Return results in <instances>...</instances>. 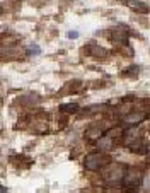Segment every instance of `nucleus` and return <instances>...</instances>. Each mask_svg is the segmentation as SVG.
<instances>
[{
	"label": "nucleus",
	"mask_w": 150,
	"mask_h": 193,
	"mask_svg": "<svg viewBox=\"0 0 150 193\" xmlns=\"http://www.w3.org/2000/svg\"><path fill=\"white\" fill-rule=\"evenodd\" d=\"M142 185V173L138 171V167H124V175L121 186L124 190H138Z\"/></svg>",
	"instance_id": "f257e3e1"
},
{
	"label": "nucleus",
	"mask_w": 150,
	"mask_h": 193,
	"mask_svg": "<svg viewBox=\"0 0 150 193\" xmlns=\"http://www.w3.org/2000/svg\"><path fill=\"white\" fill-rule=\"evenodd\" d=\"M107 161L109 159H107L103 152H94V154H89V156L85 157L84 164H85V167H87L89 171H97V169H101Z\"/></svg>",
	"instance_id": "f03ea898"
},
{
	"label": "nucleus",
	"mask_w": 150,
	"mask_h": 193,
	"mask_svg": "<svg viewBox=\"0 0 150 193\" xmlns=\"http://www.w3.org/2000/svg\"><path fill=\"white\" fill-rule=\"evenodd\" d=\"M123 175H124V167L123 166H114L113 169H111V173L107 175V185H111V186H121Z\"/></svg>",
	"instance_id": "7ed1b4c3"
},
{
	"label": "nucleus",
	"mask_w": 150,
	"mask_h": 193,
	"mask_svg": "<svg viewBox=\"0 0 150 193\" xmlns=\"http://www.w3.org/2000/svg\"><path fill=\"white\" fill-rule=\"evenodd\" d=\"M145 118H147L145 111H143V113H133V115L126 116V118L123 120V123H124V125H128V126H135V125H138V123H142Z\"/></svg>",
	"instance_id": "20e7f679"
},
{
	"label": "nucleus",
	"mask_w": 150,
	"mask_h": 193,
	"mask_svg": "<svg viewBox=\"0 0 150 193\" xmlns=\"http://www.w3.org/2000/svg\"><path fill=\"white\" fill-rule=\"evenodd\" d=\"M60 109L65 113H77L79 111V104L77 103H70V104H62Z\"/></svg>",
	"instance_id": "39448f33"
},
{
	"label": "nucleus",
	"mask_w": 150,
	"mask_h": 193,
	"mask_svg": "<svg viewBox=\"0 0 150 193\" xmlns=\"http://www.w3.org/2000/svg\"><path fill=\"white\" fill-rule=\"evenodd\" d=\"M130 7H133L135 10H142V12H147V10H148V7H147L145 4H140V2L136 4V2H133V0L130 2Z\"/></svg>",
	"instance_id": "423d86ee"
},
{
	"label": "nucleus",
	"mask_w": 150,
	"mask_h": 193,
	"mask_svg": "<svg viewBox=\"0 0 150 193\" xmlns=\"http://www.w3.org/2000/svg\"><path fill=\"white\" fill-rule=\"evenodd\" d=\"M27 53H29V55H39L41 50H39V46H38V45H31L29 48H27Z\"/></svg>",
	"instance_id": "0eeeda50"
},
{
	"label": "nucleus",
	"mask_w": 150,
	"mask_h": 193,
	"mask_svg": "<svg viewBox=\"0 0 150 193\" xmlns=\"http://www.w3.org/2000/svg\"><path fill=\"white\" fill-rule=\"evenodd\" d=\"M133 74H138V67H132L130 72H124V75H133Z\"/></svg>",
	"instance_id": "6e6552de"
},
{
	"label": "nucleus",
	"mask_w": 150,
	"mask_h": 193,
	"mask_svg": "<svg viewBox=\"0 0 150 193\" xmlns=\"http://www.w3.org/2000/svg\"><path fill=\"white\" fill-rule=\"evenodd\" d=\"M68 38L75 39V38H79V33H77V31H70V33H68Z\"/></svg>",
	"instance_id": "1a4fd4ad"
},
{
	"label": "nucleus",
	"mask_w": 150,
	"mask_h": 193,
	"mask_svg": "<svg viewBox=\"0 0 150 193\" xmlns=\"http://www.w3.org/2000/svg\"><path fill=\"white\" fill-rule=\"evenodd\" d=\"M0 190H2V191H7V188H5V186H2V185H0Z\"/></svg>",
	"instance_id": "9d476101"
}]
</instances>
